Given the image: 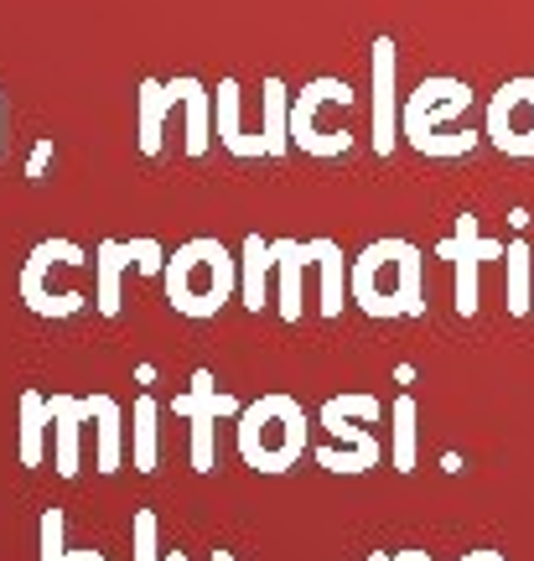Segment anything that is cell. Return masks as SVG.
<instances>
[{
    "instance_id": "obj_1",
    "label": "cell",
    "mask_w": 534,
    "mask_h": 561,
    "mask_svg": "<svg viewBox=\"0 0 534 561\" xmlns=\"http://www.w3.org/2000/svg\"><path fill=\"white\" fill-rule=\"evenodd\" d=\"M301 442H306V416H301L291 401H259L244 426H239V447H244V458L255 462L259 473H280L286 462H297Z\"/></svg>"
},
{
    "instance_id": "obj_2",
    "label": "cell",
    "mask_w": 534,
    "mask_h": 561,
    "mask_svg": "<svg viewBox=\"0 0 534 561\" xmlns=\"http://www.w3.org/2000/svg\"><path fill=\"white\" fill-rule=\"evenodd\" d=\"M47 411H53V453H58V473L62 479H73V473H79V426L89 421V411H83V401H73V396H53Z\"/></svg>"
},
{
    "instance_id": "obj_3",
    "label": "cell",
    "mask_w": 534,
    "mask_h": 561,
    "mask_svg": "<svg viewBox=\"0 0 534 561\" xmlns=\"http://www.w3.org/2000/svg\"><path fill=\"white\" fill-rule=\"evenodd\" d=\"M218 405H229V401H213V380H208V375H198V380H193V396H182V401H177L182 416L198 421V442H193V458H198V468H208V462H213V411H218Z\"/></svg>"
},
{
    "instance_id": "obj_4",
    "label": "cell",
    "mask_w": 534,
    "mask_h": 561,
    "mask_svg": "<svg viewBox=\"0 0 534 561\" xmlns=\"http://www.w3.org/2000/svg\"><path fill=\"white\" fill-rule=\"evenodd\" d=\"M89 421H94V432H100V473H115L119 468V405L109 396H94V401H83Z\"/></svg>"
},
{
    "instance_id": "obj_5",
    "label": "cell",
    "mask_w": 534,
    "mask_h": 561,
    "mask_svg": "<svg viewBox=\"0 0 534 561\" xmlns=\"http://www.w3.org/2000/svg\"><path fill=\"white\" fill-rule=\"evenodd\" d=\"M47 426H53L47 401H42L37 390H26V396H21V462H26V468L42 462V432H47Z\"/></svg>"
},
{
    "instance_id": "obj_6",
    "label": "cell",
    "mask_w": 534,
    "mask_h": 561,
    "mask_svg": "<svg viewBox=\"0 0 534 561\" xmlns=\"http://www.w3.org/2000/svg\"><path fill=\"white\" fill-rule=\"evenodd\" d=\"M156 401L151 396H140L136 401V468H146L151 473V462H156Z\"/></svg>"
},
{
    "instance_id": "obj_7",
    "label": "cell",
    "mask_w": 534,
    "mask_h": 561,
    "mask_svg": "<svg viewBox=\"0 0 534 561\" xmlns=\"http://www.w3.org/2000/svg\"><path fill=\"white\" fill-rule=\"evenodd\" d=\"M42 561H104L100 551H62V515L47 510L42 515Z\"/></svg>"
},
{
    "instance_id": "obj_8",
    "label": "cell",
    "mask_w": 534,
    "mask_h": 561,
    "mask_svg": "<svg viewBox=\"0 0 534 561\" xmlns=\"http://www.w3.org/2000/svg\"><path fill=\"white\" fill-rule=\"evenodd\" d=\"M119 244H104V265H100V312H119V291H115V276H119Z\"/></svg>"
},
{
    "instance_id": "obj_9",
    "label": "cell",
    "mask_w": 534,
    "mask_h": 561,
    "mask_svg": "<svg viewBox=\"0 0 534 561\" xmlns=\"http://www.w3.org/2000/svg\"><path fill=\"white\" fill-rule=\"evenodd\" d=\"M136 561H156V520L136 515Z\"/></svg>"
},
{
    "instance_id": "obj_10",
    "label": "cell",
    "mask_w": 534,
    "mask_h": 561,
    "mask_svg": "<svg viewBox=\"0 0 534 561\" xmlns=\"http://www.w3.org/2000/svg\"><path fill=\"white\" fill-rule=\"evenodd\" d=\"M467 561H494V551H473V557H467Z\"/></svg>"
},
{
    "instance_id": "obj_11",
    "label": "cell",
    "mask_w": 534,
    "mask_h": 561,
    "mask_svg": "<svg viewBox=\"0 0 534 561\" xmlns=\"http://www.w3.org/2000/svg\"><path fill=\"white\" fill-rule=\"evenodd\" d=\"M166 561H182V551H177V557H166Z\"/></svg>"
},
{
    "instance_id": "obj_12",
    "label": "cell",
    "mask_w": 534,
    "mask_h": 561,
    "mask_svg": "<svg viewBox=\"0 0 534 561\" xmlns=\"http://www.w3.org/2000/svg\"><path fill=\"white\" fill-rule=\"evenodd\" d=\"M218 561H229V557H218Z\"/></svg>"
}]
</instances>
